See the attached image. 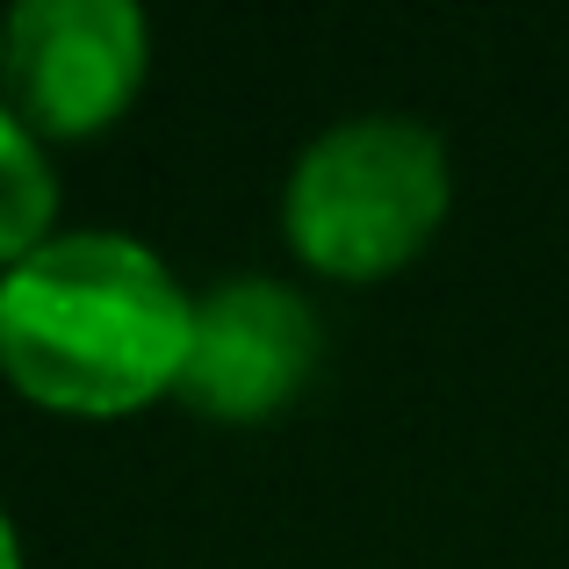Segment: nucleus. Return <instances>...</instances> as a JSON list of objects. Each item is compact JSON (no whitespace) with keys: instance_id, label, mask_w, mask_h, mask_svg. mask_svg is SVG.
I'll return each mask as SVG.
<instances>
[{"instance_id":"f257e3e1","label":"nucleus","mask_w":569,"mask_h":569,"mask_svg":"<svg viewBox=\"0 0 569 569\" xmlns=\"http://www.w3.org/2000/svg\"><path fill=\"white\" fill-rule=\"evenodd\" d=\"M194 296L130 231H58L0 274V382L51 418H138L188 368Z\"/></svg>"},{"instance_id":"f03ea898","label":"nucleus","mask_w":569,"mask_h":569,"mask_svg":"<svg viewBox=\"0 0 569 569\" xmlns=\"http://www.w3.org/2000/svg\"><path fill=\"white\" fill-rule=\"evenodd\" d=\"M455 209V159L418 116H339L296 152L281 188V238L325 281H389L440 238Z\"/></svg>"},{"instance_id":"7ed1b4c3","label":"nucleus","mask_w":569,"mask_h":569,"mask_svg":"<svg viewBox=\"0 0 569 569\" xmlns=\"http://www.w3.org/2000/svg\"><path fill=\"white\" fill-rule=\"evenodd\" d=\"M152 72V22L130 0H22L0 14V101L43 144L101 138Z\"/></svg>"},{"instance_id":"20e7f679","label":"nucleus","mask_w":569,"mask_h":569,"mask_svg":"<svg viewBox=\"0 0 569 569\" xmlns=\"http://www.w3.org/2000/svg\"><path fill=\"white\" fill-rule=\"evenodd\" d=\"M325 325L303 289L274 274H223L194 296L181 397L217 426H267L310 389Z\"/></svg>"},{"instance_id":"39448f33","label":"nucleus","mask_w":569,"mask_h":569,"mask_svg":"<svg viewBox=\"0 0 569 569\" xmlns=\"http://www.w3.org/2000/svg\"><path fill=\"white\" fill-rule=\"evenodd\" d=\"M58 238V167L51 144L0 101V274Z\"/></svg>"},{"instance_id":"423d86ee","label":"nucleus","mask_w":569,"mask_h":569,"mask_svg":"<svg viewBox=\"0 0 569 569\" xmlns=\"http://www.w3.org/2000/svg\"><path fill=\"white\" fill-rule=\"evenodd\" d=\"M0 569H22V533H14L8 505H0Z\"/></svg>"}]
</instances>
